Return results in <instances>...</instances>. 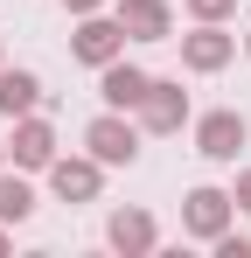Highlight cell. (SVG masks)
Segmentation results:
<instances>
[{"label": "cell", "instance_id": "8", "mask_svg": "<svg viewBox=\"0 0 251 258\" xmlns=\"http://www.w3.org/2000/svg\"><path fill=\"white\" fill-rule=\"evenodd\" d=\"M56 181H63V196H84V188H91V168H63Z\"/></svg>", "mask_w": 251, "mask_h": 258}, {"label": "cell", "instance_id": "1", "mask_svg": "<svg viewBox=\"0 0 251 258\" xmlns=\"http://www.w3.org/2000/svg\"><path fill=\"white\" fill-rule=\"evenodd\" d=\"M237 140H244V126H237L230 112H216V119L203 126V154H216V161H230V154H237Z\"/></svg>", "mask_w": 251, "mask_h": 258}, {"label": "cell", "instance_id": "2", "mask_svg": "<svg viewBox=\"0 0 251 258\" xmlns=\"http://www.w3.org/2000/svg\"><path fill=\"white\" fill-rule=\"evenodd\" d=\"M147 77H140V70H112V77H105V98H112V105H140V98H147Z\"/></svg>", "mask_w": 251, "mask_h": 258}, {"label": "cell", "instance_id": "5", "mask_svg": "<svg viewBox=\"0 0 251 258\" xmlns=\"http://www.w3.org/2000/svg\"><path fill=\"white\" fill-rule=\"evenodd\" d=\"M0 105H7V112H28V105H35V84H28V77H0Z\"/></svg>", "mask_w": 251, "mask_h": 258}, {"label": "cell", "instance_id": "3", "mask_svg": "<svg viewBox=\"0 0 251 258\" xmlns=\"http://www.w3.org/2000/svg\"><path fill=\"white\" fill-rule=\"evenodd\" d=\"M91 147H98L105 161H133V133H119V126H98V133H91Z\"/></svg>", "mask_w": 251, "mask_h": 258}, {"label": "cell", "instance_id": "6", "mask_svg": "<svg viewBox=\"0 0 251 258\" xmlns=\"http://www.w3.org/2000/svg\"><path fill=\"white\" fill-rule=\"evenodd\" d=\"M84 56H91V63H98V56H112V28H84Z\"/></svg>", "mask_w": 251, "mask_h": 258}, {"label": "cell", "instance_id": "4", "mask_svg": "<svg viewBox=\"0 0 251 258\" xmlns=\"http://www.w3.org/2000/svg\"><path fill=\"white\" fill-rule=\"evenodd\" d=\"M126 21H133V28H140V35H161V28H167V14H161V0H133V7H126Z\"/></svg>", "mask_w": 251, "mask_h": 258}, {"label": "cell", "instance_id": "7", "mask_svg": "<svg viewBox=\"0 0 251 258\" xmlns=\"http://www.w3.org/2000/svg\"><path fill=\"white\" fill-rule=\"evenodd\" d=\"M0 216H28V196H21V188H7V181H0Z\"/></svg>", "mask_w": 251, "mask_h": 258}]
</instances>
